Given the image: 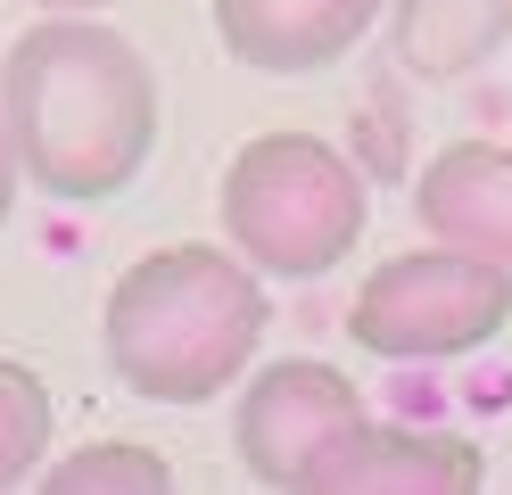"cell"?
<instances>
[{
    "mask_svg": "<svg viewBox=\"0 0 512 495\" xmlns=\"http://www.w3.org/2000/svg\"><path fill=\"white\" fill-rule=\"evenodd\" d=\"M0 124L17 174L58 207H100L133 190L157 149V75L100 17H42L9 42Z\"/></svg>",
    "mask_w": 512,
    "mask_h": 495,
    "instance_id": "6da1fadb",
    "label": "cell"
},
{
    "mask_svg": "<svg viewBox=\"0 0 512 495\" xmlns=\"http://www.w3.org/2000/svg\"><path fill=\"white\" fill-rule=\"evenodd\" d=\"M265 273L240 248H149L108 281L100 339L116 380L149 405H207L232 380H248L265 347Z\"/></svg>",
    "mask_w": 512,
    "mask_h": 495,
    "instance_id": "7a4b0ae2",
    "label": "cell"
},
{
    "mask_svg": "<svg viewBox=\"0 0 512 495\" xmlns=\"http://www.w3.org/2000/svg\"><path fill=\"white\" fill-rule=\"evenodd\" d=\"M364 174L323 132H256L223 165V240L265 281H314L364 248Z\"/></svg>",
    "mask_w": 512,
    "mask_h": 495,
    "instance_id": "3957f363",
    "label": "cell"
},
{
    "mask_svg": "<svg viewBox=\"0 0 512 495\" xmlns=\"http://www.w3.org/2000/svg\"><path fill=\"white\" fill-rule=\"evenodd\" d=\"M504 322H512V273L438 240L372 264L356 306H347V339L380 363H446L488 347Z\"/></svg>",
    "mask_w": 512,
    "mask_h": 495,
    "instance_id": "277c9868",
    "label": "cell"
},
{
    "mask_svg": "<svg viewBox=\"0 0 512 495\" xmlns=\"http://www.w3.org/2000/svg\"><path fill=\"white\" fill-rule=\"evenodd\" d=\"M372 421L364 388L323 355H273L265 372L248 363L240 413H232V446L240 471L256 487H323V471L347 454V438Z\"/></svg>",
    "mask_w": 512,
    "mask_h": 495,
    "instance_id": "5b68a950",
    "label": "cell"
},
{
    "mask_svg": "<svg viewBox=\"0 0 512 495\" xmlns=\"http://www.w3.org/2000/svg\"><path fill=\"white\" fill-rule=\"evenodd\" d=\"M389 0H215V42L256 75H314L364 42Z\"/></svg>",
    "mask_w": 512,
    "mask_h": 495,
    "instance_id": "8992f818",
    "label": "cell"
},
{
    "mask_svg": "<svg viewBox=\"0 0 512 495\" xmlns=\"http://www.w3.org/2000/svg\"><path fill=\"white\" fill-rule=\"evenodd\" d=\"M479 479H488V454H479L463 429L364 421L314 495H471Z\"/></svg>",
    "mask_w": 512,
    "mask_h": 495,
    "instance_id": "52a82bcc",
    "label": "cell"
},
{
    "mask_svg": "<svg viewBox=\"0 0 512 495\" xmlns=\"http://www.w3.org/2000/svg\"><path fill=\"white\" fill-rule=\"evenodd\" d=\"M413 215L430 240L471 248L512 273V141H455L422 165L413 182Z\"/></svg>",
    "mask_w": 512,
    "mask_h": 495,
    "instance_id": "ba28073f",
    "label": "cell"
},
{
    "mask_svg": "<svg viewBox=\"0 0 512 495\" xmlns=\"http://www.w3.org/2000/svg\"><path fill=\"white\" fill-rule=\"evenodd\" d=\"M389 50L422 83H463L496 50H512V0H397Z\"/></svg>",
    "mask_w": 512,
    "mask_h": 495,
    "instance_id": "9c48e42d",
    "label": "cell"
},
{
    "mask_svg": "<svg viewBox=\"0 0 512 495\" xmlns=\"http://www.w3.org/2000/svg\"><path fill=\"white\" fill-rule=\"evenodd\" d=\"M42 487H58V495H133V487L141 495H166L174 471H166V454L141 446V438H91L67 462H50Z\"/></svg>",
    "mask_w": 512,
    "mask_h": 495,
    "instance_id": "30bf717a",
    "label": "cell"
},
{
    "mask_svg": "<svg viewBox=\"0 0 512 495\" xmlns=\"http://www.w3.org/2000/svg\"><path fill=\"white\" fill-rule=\"evenodd\" d=\"M50 429H58V405L34 363L0 355V487H25L50 454Z\"/></svg>",
    "mask_w": 512,
    "mask_h": 495,
    "instance_id": "8fae6325",
    "label": "cell"
},
{
    "mask_svg": "<svg viewBox=\"0 0 512 495\" xmlns=\"http://www.w3.org/2000/svg\"><path fill=\"white\" fill-rule=\"evenodd\" d=\"M17 149H9V124H0V223H9V207H17Z\"/></svg>",
    "mask_w": 512,
    "mask_h": 495,
    "instance_id": "7c38bea8",
    "label": "cell"
},
{
    "mask_svg": "<svg viewBox=\"0 0 512 495\" xmlns=\"http://www.w3.org/2000/svg\"><path fill=\"white\" fill-rule=\"evenodd\" d=\"M42 17H100V9H116V0H34Z\"/></svg>",
    "mask_w": 512,
    "mask_h": 495,
    "instance_id": "4fadbf2b",
    "label": "cell"
}]
</instances>
